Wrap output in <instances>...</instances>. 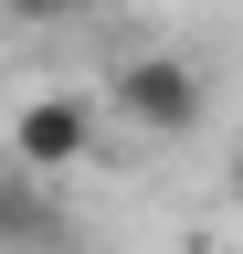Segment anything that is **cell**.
<instances>
[{
    "label": "cell",
    "instance_id": "cell-3",
    "mask_svg": "<svg viewBox=\"0 0 243 254\" xmlns=\"http://www.w3.org/2000/svg\"><path fill=\"white\" fill-rule=\"evenodd\" d=\"M0 11H11L21 32H53V21H74V11H85V0H0Z\"/></svg>",
    "mask_w": 243,
    "mask_h": 254
},
{
    "label": "cell",
    "instance_id": "cell-2",
    "mask_svg": "<svg viewBox=\"0 0 243 254\" xmlns=\"http://www.w3.org/2000/svg\"><path fill=\"white\" fill-rule=\"evenodd\" d=\"M11 159H21L32 180L85 170V159H96V106H85V95H32V106L11 117Z\"/></svg>",
    "mask_w": 243,
    "mask_h": 254
},
{
    "label": "cell",
    "instance_id": "cell-1",
    "mask_svg": "<svg viewBox=\"0 0 243 254\" xmlns=\"http://www.w3.org/2000/svg\"><path fill=\"white\" fill-rule=\"evenodd\" d=\"M116 106H127L148 138H191L201 127V64H180V53H138V64H116Z\"/></svg>",
    "mask_w": 243,
    "mask_h": 254
}]
</instances>
